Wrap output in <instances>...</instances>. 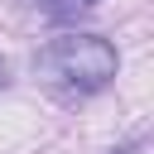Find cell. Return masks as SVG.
I'll list each match as a JSON object with an SVG mask.
<instances>
[{"label":"cell","mask_w":154,"mask_h":154,"mask_svg":"<svg viewBox=\"0 0 154 154\" xmlns=\"http://www.w3.org/2000/svg\"><path fill=\"white\" fill-rule=\"evenodd\" d=\"M38 77L63 91L91 96L116 77V48L101 34H63L38 53Z\"/></svg>","instance_id":"1"}]
</instances>
